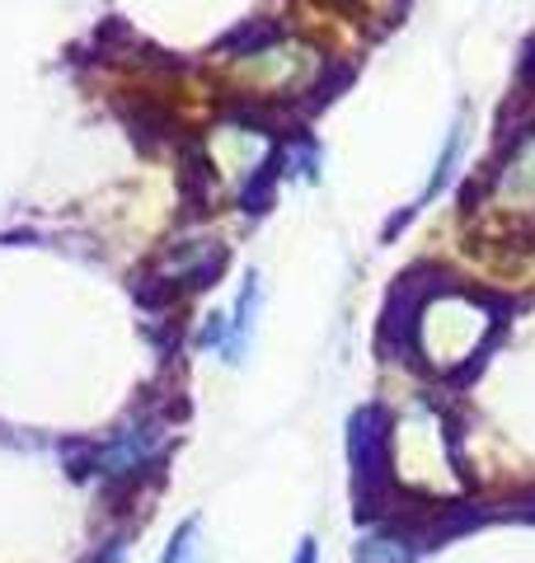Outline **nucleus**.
I'll return each mask as SVG.
<instances>
[{
  "instance_id": "4",
  "label": "nucleus",
  "mask_w": 535,
  "mask_h": 563,
  "mask_svg": "<svg viewBox=\"0 0 535 563\" xmlns=\"http://www.w3.org/2000/svg\"><path fill=\"white\" fill-rule=\"evenodd\" d=\"M357 563H408V544L404 540H390V536H376L357 550Z\"/></svg>"
},
{
  "instance_id": "5",
  "label": "nucleus",
  "mask_w": 535,
  "mask_h": 563,
  "mask_svg": "<svg viewBox=\"0 0 535 563\" xmlns=\"http://www.w3.org/2000/svg\"><path fill=\"white\" fill-rule=\"evenodd\" d=\"M296 563H315V540H306V544H301V554H296Z\"/></svg>"
},
{
  "instance_id": "3",
  "label": "nucleus",
  "mask_w": 535,
  "mask_h": 563,
  "mask_svg": "<svg viewBox=\"0 0 535 563\" xmlns=\"http://www.w3.org/2000/svg\"><path fill=\"white\" fill-rule=\"evenodd\" d=\"M160 563H203V544H198V521H184L178 536L170 540V550Z\"/></svg>"
},
{
  "instance_id": "2",
  "label": "nucleus",
  "mask_w": 535,
  "mask_h": 563,
  "mask_svg": "<svg viewBox=\"0 0 535 563\" xmlns=\"http://www.w3.org/2000/svg\"><path fill=\"white\" fill-rule=\"evenodd\" d=\"M155 446H160L155 428H132V432H122L109 451H103V465H109V474H128L137 465H146L155 455Z\"/></svg>"
},
{
  "instance_id": "1",
  "label": "nucleus",
  "mask_w": 535,
  "mask_h": 563,
  "mask_svg": "<svg viewBox=\"0 0 535 563\" xmlns=\"http://www.w3.org/2000/svg\"><path fill=\"white\" fill-rule=\"evenodd\" d=\"M493 202L507 211H535V136H522L503 169H493Z\"/></svg>"
}]
</instances>
